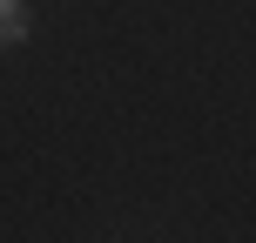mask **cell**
<instances>
[{"label":"cell","mask_w":256,"mask_h":243,"mask_svg":"<svg viewBox=\"0 0 256 243\" xmlns=\"http://www.w3.org/2000/svg\"><path fill=\"white\" fill-rule=\"evenodd\" d=\"M20 41H27V7L0 0V48H20Z\"/></svg>","instance_id":"6da1fadb"}]
</instances>
